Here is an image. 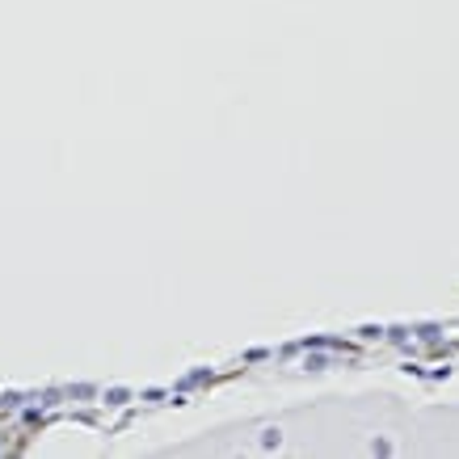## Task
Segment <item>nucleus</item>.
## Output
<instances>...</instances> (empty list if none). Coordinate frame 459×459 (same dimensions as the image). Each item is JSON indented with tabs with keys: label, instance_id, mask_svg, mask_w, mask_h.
Wrapping results in <instances>:
<instances>
[{
	"label": "nucleus",
	"instance_id": "f257e3e1",
	"mask_svg": "<svg viewBox=\"0 0 459 459\" xmlns=\"http://www.w3.org/2000/svg\"><path fill=\"white\" fill-rule=\"evenodd\" d=\"M127 401H131V392H127V388H110V392H105V405H114V409H123Z\"/></svg>",
	"mask_w": 459,
	"mask_h": 459
},
{
	"label": "nucleus",
	"instance_id": "f03ea898",
	"mask_svg": "<svg viewBox=\"0 0 459 459\" xmlns=\"http://www.w3.org/2000/svg\"><path fill=\"white\" fill-rule=\"evenodd\" d=\"M198 383H211V371H190L177 388H198Z\"/></svg>",
	"mask_w": 459,
	"mask_h": 459
},
{
	"label": "nucleus",
	"instance_id": "7ed1b4c3",
	"mask_svg": "<svg viewBox=\"0 0 459 459\" xmlns=\"http://www.w3.org/2000/svg\"><path fill=\"white\" fill-rule=\"evenodd\" d=\"M68 396L72 401H89V396H97V388L93 383H76V388H68Z\"/></svg>",
	"mask_w": 459,
	"mask_h": 459
},
{
	"label": "nucleus",
	"instance_id": "20e7f679",
	"mask_svg": "<svg viewBox=\"0 0 459 459\" xmlns=\"http://www.w3.org/2000/svg\"><path fill=\"white\" fill-rule=\"evenodd\" d=\"M383 333H388L396 346H405V341H409V329H405V324H396V329H383Z\"/></svg>",
	"mask_w": 459,
	"mask_h": 459
},
{
	"label": "nucleus",
	"instance_id": "39448f33",
	"mask_svg": "<svg viewBox=\"0 0 459 459\" xmlns=\"http://www.w3.org/2000/svg\"><path fill=\"white\" fill-rule=\"evenodd\" d=\"M278 443H282V434H278V430H266V434H262V447H266V451H274Z\"/></svg>",
	"mask_w": 459,
	"mask_h": 459
},
{
	"label": "nucleus",
	"instance_id": "423d86ee",
	"mask_svg": "<svg viewBox=\"0 0 459 459\" xmlns=\"http://www.w3.org/2000/svg\"><path fill=\"white\" fill-rule=\"evenodd\" d=\"M417 333H421L426 341H434V337H438V324H417Z\"/></svg>",
	"mask_w": 459,
	"mask_h": 459
},
{
	"label": "nucleus",
	"instance_id": "0eeeda50",
	"mask_svg": "<svg viewBox=\"0 0 459 459\" xmlns=\"http://www.w3.org/2000/svg\"><path fill=\"white\" fill-rule=\"evenodd\" d=\"M329 367V359H324V354H312V359H308V371H324Z\"/></svg>",
	"mask_w": 459,
	"mask_h": 459
},
{
	"label": "nucleus",
	"instance_id": "6e6552de",
	"mask_svg": "<svg viewBox=\"0 0 459 459\" xmlns=\"http://www.w3.org/2000/svg\"><path fill=\"white\" fill-rule=\"evenodd\" d=\"M359 337H383V329H379V324H363V329H359Z\"/></svg>",
	"mask_w": 459,
	"mask_h": 459
}]
</instances>
